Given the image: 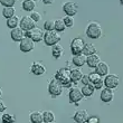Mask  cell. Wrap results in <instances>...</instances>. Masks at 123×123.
I'll use <instances>...</instances> for the list:
<instances>
[{"label":"cell","mask_w":123,"mask_h":123,"mask_svg":"<svg viewBox=\"0 0 123 123\" xmlns=\"http://www.w3.org/2000/svg\"><path fill=\"white\" fill-rule=\"evenodd\" d=\"M55 80L61 83L63 86H69L72 83L71 80V69L68 68H59L55 74Z\"/></svg>","instance_id":"6da1fadb"},{"label":"cell","mask_w":123,"mask_h":123,"mask_svg":"<svg viewBox=\"0 0 123 123\" xmlns=\"http://www.w3.org/2000/svg\"><path fill=\"white\" fill-rule=\"evenodd\" d=\"M86 36L92 39H97L102 36V27L96 21H92L88 24L86 28Z\"/></svg>","instance_id":"7a4b0ae2"},{"label":"cell","mask_w":123,"mask_h":123,"mask_svg":"<svg viewBox=\"0 0 123 123\" xmlns=\"http://www.w3.org/2000/svg\"><path fill=\"white\" fill-rule=\"evenodd\" d=\"M44 42H45V45L47 46H53L57 44V43L61 40V36L55 29L54 30H49V31H46L44 34Z\"/></svg>","instance_id":"3957f363"},{"label":"cell","mask_w":123,"mask_h":123,"mask_svg":"<svg viewBox=\"0 0 123 123\" xmlns=\"http://www.w3.org/2000/svg\"><path fill=\"white\" fill-rule=\"evenodd\" d=\"M84 39L81 38V37H76L72 40L71 43V50L73 55H78V54H82V50H83V47H84Z\"/></svg>","instance_id":"277c9868"},{"label":"cell","mask_w":123,"mask_h":123,"mask_svg":"<svg viewBox=\"0 0 123 123\" xmlns=\"http://www.w3.org/2000/svg\"><path fill=\"white\" fill-rule=\"evenodd\" d=\"M48 92L52 96H58L63 93V85L57 80H53L48 85Z\"/></svg>","instance_id":"5b68a950"},{"label":"cell","mask_w":123,"mask_h":123,"mask_svg":"<svg viewBox=\"0 0 123 123\" xmlns=\"http://www.w3.org/2000/svg\"><path fill=\"white\" fill-rule=\"evenodd\" d=\"M35 47V42L32 40L31 38L25 36L21 40H20V45H19V48L21 52L24 53H29L30 50H32Z\"/></svg>","instance_id":"8992f818"},{"label":"cell","mask_w":123,"mask_h":123,"mask_svg":"<svg viewBox=\"0 0 123 123\" xmlns=\"http://www.w3.org/2000/svg\"><path fill=\"white\" fill-rule=\"evenodd\" d=\"M26 36L29 37V38H31L34 42H40V40H43V38H44V32H43V30L40 29V28H38V27H34L32 29L27 30Z\"/></svg>","instance_id":"52a82bcc"},{"label":"cell","mask_w":123,"mask_h":123,"mask_svg":"<svg viewBox=\"0 0 123 123\" xmlns=\"http://www.w3.org/2000/svg\"><path fill=\"white\" fill-rule=\"evenodd\" d=\"M105 76H106V77H105V80H103V83L106 87H109V88L117 87V85H119V77H117V75L107 74V75H105Z\"/></svg>","instance_id":"ba28073f"},{"label":"cell","mask_w":123,"mask_h":123,"mask_svg":"<svg viewBox=\"0 0 123 123\" xmlns=\"http://www.w3.org/2000/svg\"><path fill=\"white\" fill-rule=\"evenodd\" d=\"M63 10L65 11V13L67 15V16H74L76 15L78 11V7L77 5L75 2H72V1H67V2H65L63 5Z\"/></svg>","instance_id":"9c48e42d"},{"label":"cell","mask_w":123,"mask_h":123,"mask_svg":"<svg viewBox=\"0 0 123 123\" xmlns=\"http://www.w3.org/2000/svg\"><path fill=\"white\" fill-rule=\"evenodd\" d=\"M68 97H69V101H71V102L77 103V102H80V101L84 97V95H83V93H82V91L80 88L74 87V88H71V91L68 93Z\"/></svg>","instance_id":"30bf717a"},{"label":"cell","mask_w":123,"mask_h":123,"mask_svg":"<svg viewBox=\"0 0 123 123\" xmlns=\"http://www.w3.org/2000/svg\"><path fill=\"white\" fill-rule=\"evenodd\" d=\"M10 36H11L12 40H15V42H20V40L26 36V32H25V30H24L21 27H15V28H12L11 32H10Z\"/></svg>","instance_id":"8fae6325"},{"label":"cell","mask_w":123,"mask_h":123,"mask_svg":"<svg viewBox=\"0 0 123 123\" xmlns=\"http://www.w3.org/2000/svg\"><path fill=\"white\" fill-rule=\"evenodd\" d=\"M20 27L23 28L25 31L32 29L34 27H36V23L30 18V17H23L20 20Z\"/></svg>","instance_id":"7c38bea8"},{"label":"cell","mask_w":123,"mask_h":123,"mask_svg":"<svg viewBox=\"0 0 123 123\" xmlns=\"http://www.w3.org/2000/svg\"><path fill=\"white\" fill-rule=\"evenodd\" d=\"M109 71H110V67H109V65H107L106 63H104V62H100V63L96 65V67H95V73H97V74L101 75V76L107 75L109 74Z\"/></svg>","instance_id":"4fadbf2b"},{"label":"cell","mask_w":123,"mask_h":123,"mask_svg":"<svg viewBox=\"0 0 123 123\" xmlns=\"http://www.w3.org/2000/svg\"><path fill=\"white\" fill-rule=\"evenodd\" d=\"M113 96H114V93L112 91V88H109L106 87L105 90L101 92V100L105 102V103H109L111 101L113 100Z\"/></svg>","instance_id":"5bb4252c"},{"label":"cell","mask_w":123,"mask_h":123,"mask_svg":"<svg viewBox=\"0 0 123 123\" xmlns=\"http://www.w3.org/2000/svg\"><path fill=\"white\" fill-rule=\"evenodd\" d=\"M46 72V67L42 63H38V62H34L31 65V73L34 75H42Z\"/></svg>","instance_id":"9a60e30c"},{"label":"cell","mask_w":123,"mask_h":123,"mask_svg":"<svg viewBox=\"0 0 123 123\" xmlns=\"http://www.w3.org/2000/svg\"><path fill=\"white\" fill-rule=\"evenodd\" d=\"M88 119V113L85 110H78L74 114V120L78 123H84Z\"/></svg>","instance_id":"2e32d148"},{"label":"cell","mask_w":123,"mask_h":123,"mask_svg":"<svg viewBox=\"0 0 123 123\" xmlns=\"http://www.w3.org/2000/svg\"><path fill=\"white\" fill-rule=\"evenodd\" d=\"M101 62L100 59V56L97 55V54H91V55L86 56V63H87V65L90 66V67H96V65L98 64Z\"/></svg>","instance_id":"e0dca14e"},{"label":"cell","mask_w":123,"mask_h":123,"mask_svg":"<svg viewBox=\"0 0 123 123\" xmlns=\"http://www.w3.org/2000/svg\"><path fill=\"white\" fill-rule=\"evenodd\" d=\"M86 63V56L84 54H78V55H74L73 57V64L77 67H81Z\"/></svg>","instance_id":"ac0fdd59"},{"label":"cell","mask_w":123,"mask_h":123,"mask_svg":"<svg viewBox=\"0 0 123 123\" xmlns=\"http://www.w3.org/2000/svg\"><path fill=\"white\" fill-rule=\"evenodd\" d=\"M30 121L32 123H43L44 122V117H43V113L39 112V111H35L30 114Z\"/></svg>","instance_id":"d6986e66"},{"label":"cell","mask_w":123,"mask_h":123,"mask_svg":"<svg viewBox=\"0 0 123 123\" xmlns=\"http://www.w3.org/2000/svg\"><path fill=\"white\" fill-rule=\"evenodd\" d=\"M82 76H83V72L78 68H74V69H71V80L72 82H78L81 81Z\"/></svg>","instance_id":"ffe728a7"},{"label":"cell","mask_w":123,"mask_h":123,"mask_svg":"<svg viewBox=\"0 0 123 123\" xmlns=\"http://www.w3.org/2000/svg\"><path fill=\"white\" fill-rule=\"evenodd\" d=\"M82 93H83V95L84 96H91L92 94L94 93V91H95V87L93 86V84H91V83H88V84H85L83 87H82Z\"/></svg>","instance_id":"44dd1931"},{"label":"cell","mask_w":123,"mask_h":123,"mask_svg":"<svg viewBox=\"0 0 123 123\" xmlns=\"http://www.w3.org/2000/svg\"><path fill=\"white\" fill-rule=\"evenodd\" d=\"M52 53H53V56H54L55 58H59V57L64 54V48H63V46L55 44V45H53Z\"/></svg>","instance_id":"7402d4cb"},{"label":"cell","mask_w":123,"mask_h":123,"mask_svg":"<svg viewBox=\"0 0 123 123\" xmlns=\"http://www.w3.org/2000/svg\"><path fill=\"white\" fill-rule=\"evenodd\" d=\"M36 3L34 0H24L23 1V9L26 11H32L35 9Z\"/></svg>","instance_id":"603a6c76"},{"label":"cell","mask_w":123,"mask_h":123,"mask_svg":"<svg viewBox=\"0 0 123 123\" xmlns=\"http://www.w3.org/2000/svg\"><path fill=\"white\" fill-rule=\"evenodd\" d=\"M95 52H96V49H95L94 45H92V44H84L82 54H84L85 56H88V55H91V54H94Z\"/></svg>","instance_id":"cb8c5ba5"},{"label":"cell","mask_w":123,"mask_h":123,"mask_svg":"<svg viewBox=\"0 0 123 123\" xmlns=\"http://www.w3.org/2000/svg\"><path fill=\"white\" fill-rule=\"evenodd\" d=\"M43 117H44V122L46 123H52L55 121V114L52 111H45L43 113Z\"/></svg>","instance_id":"d4e9b609"},{"label":"cell","mask_w":123,"mask_h":123,"mask_svg":"<svg viewBox=\"0 0 123 123\" xmlns=\"http://www.w3.org/2000/svg\"><path fill=\"white\" fill-rule=\"evenodd\" d=\"M65 29H66V26H65L63 18L56 19L55 20V30L56 31H64Z\"/></svg>","instance_id":"484cf974"},{"label":"cell","mask_w":123,"mask_h":123,"mask_svg":"<svg viewBox=\"0 0 123 123\" xmlns=\"http://www.w3.org/2000/svg\"><path fill=\"white\" fill-rule=\"evenodd\" d=\"M2 15L5 18H10V17L15 16V8L13 7H5V9L2 11Z\"/></svg>","instance_id":"4316f807"},{"label":"cell","mask_w":123,"mask_h":123,"mask_svg":"<svg viewBox=\"0 0 123 123\" xmlns=\"http://www.w3.org/2000/svg\"><path fill=\"white\" fill-rule=\"evenodd\" d=\"M7 26L9 27V28H11V29L18 26V17L12 16V17H10V18H8L7 19Z\"/></svg>","instance_id":"83f0119b"},{"label":"cell","mask_w":123,"mask_h":123,"mask_svg":"<svg viewBox=\"0 0 123 123\" xmlns=\"http://www.w3.org/2000/svg\"><path fill=\"white\" fill-rule=\"evenodd\" d=\"M44 28H45L46 31H49V30H54L55 29V20L48 19L44 23Z\"/></svg>","instance_id":"f1b7e54d"},{"label":"cell","mask_w":123,"mask_h":123,"mask_svg":"<svg viewBox=\"0 0 123 123\" xmlns=\"http://www.w3.org/2000/svg\"><path fill=\"white\" fill-rule=\"evenodd\" d=\"M2 122L5 123H8V122H16V119L13 117L12 114H9V113H6L2 115Z\"/></svg>","instance_id":"f546056e"},{"label":"cell","mask_w":123,"mask_h":123,"mask_svg":"<svg viewBox=\"0 0 123 123\" xmlns=\"http://www.w3.org/2000/svg\"><path fill=\"white\" fill-rule=\"evenodd\" d=\"M64 20V24L66 27H73L74 26V19H73V17L72 16H66L63 18Z\"/></svg>","instance_id":"4dcf8cb0"},{"label":"cell","mask_w":123,"mask_h":123,"mask_svg":"<svg viewBox=\"0 0 123 123\" xmlns=\"http://www.w3.org/2000/svg\"><path fill=\"white\" fill-rule=\"evenodd\" d=\"M100 78H102V77H101V75H98L97 73H92V74L88 75V80H90V83H91V84H93L94 82L97 81V80H100Z\"/></svg>","instance_id":"1f68e13d"},{"label":"cell","mask_w":123,"mask_h":123,"mask_svg":"<svg viewBox=\"0 0 123 123\" xmlns=\"http://www.w3.org/2000/svg\"><path fill=\"white\" fill-rule=\"evenodd\" d=\"M16 0H0V3L5 7H13Z\"/></svg>","instance_id":"d6a6232c"},{"label":"cell","mask_w":123,"mask_h":123,"mask_svg":"<svg viewBox=\"0 0 123 123\" xmlns=\"http://www.w3.org/2000/svg\"><path fill=\"white\" fill-rule=\"evenodd\" d=\"M30 18H31L35 23H38L39 20H40V18H42V16H40V13L37 12V11H34V12L31 13V16H30Z\"/></svg>","instance_id":"836d02e7"},{"label":"cell","mask_w":123,"mask_h":123,"mask_svg":"<svg viewBox=\"0 0 123 123\" xmlns=\"http://www.w3.org/2000/svg\"><path fill=\"white\" fill-rule=\"evenodd\" d=\"M81 82L83 83V84H88L90 83V80H88V75H83L81 78Z\"/></svg>","instance_id":"e575fe53"},{"label":"cell","mask_w":123,"mask_h":123,"mask_svg":"<svg viewBox=\"0 0 123 123\" xmlns=\"http://www.w3.org/2000/svg\"><path fill=\"white\" fill-rule=\"evenodd\" d=\"M98 121H100V119H98V117H88V119H87V121H86V122H88V123H96V122H98Z\"/></svg>","instance_id":"d590c367"},{"label":"cell","mask_w":123,"mask_h":123,"mask_svg":"<svg viewBox=\"0 0 123 123\" xmlns=\"http://www.w3.org/2000/svg\"><path fill=\"white\" fill-rule=\"evenodd\" d=\"M5 110H6V105H5V103H3L2 101L0 100V113H1V112H3Z\"/></svg>","instance_id":"8d00e7d4"},{"label":"cell","mask_w":123,"mask_h":123,"mask_svg":"<svg viewBox=\"0 0 123 123\" xmlns=\"http://www.w3.org/2000/svg\"><path fill=\"white\" fill-rule=\"evenodd\" d=\"M42 1L45 3V5H50V3L54 2V0H42Z\"/></svg>","instance_id":"74e56055"},{"label":"cell","mask_w":123,"mask_h":123,"mask_svg":"<svg viewBox=\"0 0 123 123\" xmlns=\"http://www.w3.org/2000/svg\"><path fill=\"white\" fill-rule=\"evenodd\" d=\"M0 122H2V115H0Z\"/></svg>","instance_id":"f35d334b"},{"label":"cell","mask_w":123,"mask_h":123,"mask_svg":"<svg viewBox=\"0 0 123 123\" xmlns=\"http://www.w3.org/2000/svg\"><path fill=\"white\" fill-rule=\"evenodd\" d=\"M1 94H2V92H1V90H0V96H1Z\"/></svg>","instance_id":"ab89813d"},{"label":"cell","mask_w":123,"mask_h":123,"mask_svg":"<svg viewBox=\"0 0 123 123\" xmlns=\"http://www.w3.org/2000/svg\"><path fill=\"white\" fill-rule=\"evenodd\" d=\"M120 2H121V3H122V2H123V0H120Z\"/></svg>","instance_id":"60d3db41"},{"label":"cell","mask_w":123,"mask_h":123,"mask_svg":"<svg viewBox=\"0 0 123 123\" xmlns=\"http://www.w3.org/2000/svg\"><path fill=\"white\" fill-rule=\"evenodd\" d=\"M34 1H35V0H34Z\"/></svg>","instance_id":"b9f144b4"}]
</instances>
